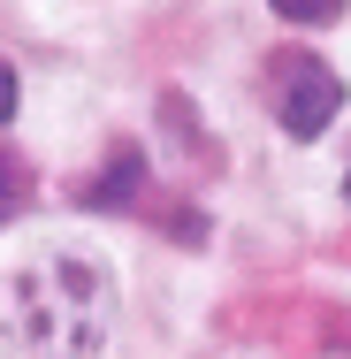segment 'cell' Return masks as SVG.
Returning <instances> with one entry per match:
<instances>
[{
    "instance_id": "52a82bcc",
    "label": "cell",
    "mask_w": 351,
    "mask_h": 359,
    "mask_svg": "<svg viewBox=\"0 0 351 359\" xmlns=\"http://www.w3.org/2000/svg\"><path fill=\"white\" fill-rule=\"evenodd\" d=\"M344 199H351V168H344Z\"/></svg>"
},
{
    "instance_id": "6da1fadb",
    "label": "cell",
    "mask_w": 351,
    "mask_h": 359,
    "mask_svg": "<svg viewBox=\"0 0 351 359\" xmlns=\"http://www.w3.org/2000/svg\"><path fill=\"white\" fill-rule=\"evenodd\" d=\"M0 337L15 359H99L115 337V276L84 252H46L8 283Z\"/></svg>"
},
{
    "instance_id": "8992f818",
    "label": "cell",
    "mask_w": 351,
    "mask_h": 359,
    "mask_svg": "<svg viewBox=\"0 0 351 359\" xmlns=\"http://www.w3.org/2000/svg\"><path fill=\"white\" fill-rule=\"evenodd\" d=\"M15 107H23V76H15V62L0 54V130L15 123Z\"/></svg>"
},
{
    "instance_id": "3957f363",
    "label": "cell",
    "mask_w": 351,
    "mask_h": 359,
    "mask_svg": "<svg viewBox=\"0 0 351 359\" xmlns=\"http://www.w3.org/2000/svg\"><path fill=\"white\" fill-rule=\"evenodd\" d=\"M138 184H145V153L138 145H115V161L84 184V207H92V215H123V207L138 199Z\"/></svg>"
},
{
    "instance_id": "5b68a950",
    "label": "cell",
    "mask_w": 351,
    "mask_h": 359,
    "mask_svg": "<svg viewBox=\"0 0 351 359\" xmlns=\"http://www.w3.org/2000/svg\"><path fill=\"white\" fill-rule=\"evenodd\" d=\"M282 23H305V31H329V23H344L351 0H268Z\"/></svg>"
},
{
    "instance_id": "7a4b0ae2",
    "label": "cell",
    "mask_w": 351,
    "mask_h": 359,
    "mask_svg": "<svg viewBox=\"0 0 351 359\" xmlns=\"http://www.w3.org/2000/svg\"><path fill=\"white\" fill-rule=\"evenodd\" d=\"M268 107H275V123L298 145H313L344 115V76L329 69V62H313V54H275L268 62Z\"/></svg>"
},
{
    "instance_id": "277c9868",
    "label": "cell",
    "mask_w": 351,
    "mask_h": 359,
    "mask_svg": "<svg viewBox=\"0 0 351 359\" xmlns=\"http://www.w3.org/2000/svg\"><path fill=\"white\" fill-rule=\"evenodd\" d=\"M23 207H31V168H23L15 153H0V229L23 215Z\"/></svg>"
}]
</instances>
